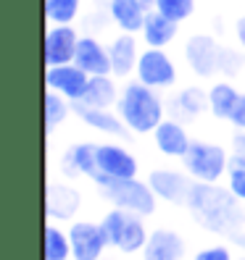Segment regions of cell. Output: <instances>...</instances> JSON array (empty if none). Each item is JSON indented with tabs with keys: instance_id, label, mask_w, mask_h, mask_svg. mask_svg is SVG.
Here are the masks:
<instances>
[{
	"instance_id": "cell-9",
	"label": "cell",
	"mask_w": 245,
	"mask_h": 260,
	"mask_svg": "<svg viewBox=\"0 0 245 260\" xmlns=\"http://www.w3.org/2000/svg\"><path fill=\"white\" fill-rule=\"evenodd\" d=\"M69 242L74 260H100L105 244H111L105 237V229L98 223H74L69 229Z\"/></svg>"
},
{
	"instance_id": "cell-30",
	"label": "cell",
	"mask_w": 245,
	"mask_h": 260,
	"mask_svg": "<svg viewBox=\"0 0 245 260\" xmlns=\"http://www.w3.org/2000/svg\"><path fill=\"white\" fill-rule=\"evenodd\" d=\"M227 121H232V124H235L237 129H242V132H245V95H240V98H237L235 108H232V113H229V118H227Z\"/></svg>"
},
{
	"instance_id": "cell-15",
	"label": "cell",
	"mask_w": 245,
	"mask_h": 260,
	"mask_svg": "<svg viewBox=\"0 0 245 260\" xmlns=\"http://www.w3.org/2000/svg\"><path fill=\"white\" fill-rule=\"evenodd\" d=\"M108 55H111V74L116 76H129L132 71H137V60H140V53H137V42L129 32L119 35L111 48H108Z\"/></svg>"
},
{
	"instance_id": "cell-5",
	"label": "cell",
	"mask_w": 245,
	"mask_h": 260,
	"mask_svg": "<svg viewBox=\"0 0 245 260\" xmlns=\"http://www.w3.org/2000/svg\"><path fill=\"white\" fill-rule=\"evenodd\" d=\"M185 168L198 181H216L227 168V152L219 145L193 142L185 155Z\"/></svg>"
},
{
	"instance_id": "cell-18",
	"label": "cell",
	"mask_w": 245,
	"mask_h": 260,
	"mask_svg": "<svg viewBox=\"0 0 245 260\" xmlns=\"http://www.w3.org/2000/svg\"><path fill=\"white\" fill-rule=\"evenodd\" d=\"M156 145L164 155H172V158H185L187 150H190V140H187V132L182 129L177 121H161L156 126Z\"/></svg>"
},
{
	"instance_id": "cell-8",
	"label": "cell",
	"mask_w": 245,
	"mask_h": 260,
	"mask_svg": "<svg viewBox=\"0 0 245 260\" xmlns=\"http://www.w3.org/2000/svg\"><path fill=\"white\" fill-rule=\"evenodd\" d=\"M222 55L224 48H219V42L208 35H195L185 45V58L198 76H211L222 71Z\"/></svg>"
},
{
	"instance_id": "cell-31",
	"label": "cell",
	"mask_w": 245,
	"mask_h": 260,
	"mask_svg": "<svg viewBox=\"0 0 245 260\" xmlns=\"http://www.w3.org/2000/svg\"><path fill=\"white\" fill-rule=\"evenodd\" d=\"M240 66H242V55L224 50V55H222V71H224V74H235Z\"/></svg>"
},
{
	"instance_id": "cell-7",
	"label": "cell",
	"mask_w": 245,
	"mask_h": 260,
	"mask_svg": "<svg viewBox=\"0 0 245 260\" xmlns=\"http://www.w3.org/2000/svg\"><path fill=\"white\" fill-rule=\"evenodd\" d=\"M45 84H48V89H56L58 95H64L66 100L79 103L87 92L90 74L85 69H79L76 63L48 66V71H45Z\"/></svg>"
},
{
	"instance_id": "cell-21",
	"label": "cell",
	"mask_w": 245,
	"mask_h": 260,
	"mask_svg": "<svg viewBox=\"0 0 245 260\" xmlns=\"http://www.w3.org/2000/svg\"><path fill=\"white\" fill-rule=\"evenodd\" d=\"M85 105H93V108H111L114 103H119V92L111 76H90L87 92L79 100Z\"/></svg>"
},
{
	"instance_id": "cell-12",
	"label": "cell",
	"mask_w": 245,
	"mask_h": 260,
	"mask_svg": "<svg viewBox=\"0 0 245 260\" xmlns=\"http://www.w3.org/2000/svg\"><path fill=\"white\" fill-rule=\"evenodd\" d=\"M74 63L85 69L90 76H108L111 74V55L95 37H79Z\"/></svg>"
},
{
	"instance_id": "cell-28",
	"label": "cell",
	"mask_w": 245,
	"mask_h": 260,
	"mask_svg": "<svg viewBox=\"0 0 245 260\" xmlns=\"http://www.w3.org/2000/svg\"><path fill=\"white\" fill-rule=\"evenodd\" d=\"M156 8L158 13H164L166 19H172V21H185L193 16V11H195V0H156Z\"/></svg>"
},
{
	"instance_id": "cell-14",
	"label": "cell",
	"mask_w": 245,
	"mask_h": 260,
	"mask_svg": "<svg viewBox=\"0 0 245 260\" xmlns=\"http://www.w3.org/2000/svg\"><path fill=\"white\" fill-rule=\"evenodd\" d=\"M143 252H145V260H182V255H185V242H182L179 234L158 229V232H153L148 237Z\"/></svg>"
},
{
	"instance_id": "cell-33",
	"label": "cell",
	"mask_w": 245,
	"mask_h": 260,
	"mask_svg": "<svg viewBox=\"0 0 245 260\" xmlns=\"http://www.w3.org/2000/svg\"><path fill=\"white\" fill-rule=\"evenodd\" d=\"M232 166L245 168V132H240L235 137V158H232Z\"/></svg>"
},
{
	"instance_id": "cell-17",
	"label": "cell",
	"mask_w": 245,
	"mask_h": 260,
	"mask_svg": "<svg viewBox=\"0 0 245 260\" xmlns=\"http://www.w3.org/2000/svg\"><path fill=\"white\" fill-rule=\"evenodd\" d=\"M76 208H79V192L66 187V184H48V194H45V210L50 218L66 221L71 218Z\"/></svg>"
},
{
	"instance_id": "cell-34",
	"label": "cell",
	"mask_w": 245,
	"mask_h": 260,
	"mask_svg": "<svg viewBox=\"0 0 245 260\" xmlns=\"http://www.w3.org/2000/svg\"><path fill=\"white\" fill-rule=\"evenodd\" d=\"M235 32H237V40H240V45L245 48V16H240V19H237V26H235Z\"/></svg>"
},
{
	"instance_id": "cell-3",
	"label": "cell",
	"mask_w": 245,
	"mask_h": 260,
	"mask_svg": "<svg viewBox=\"0 0 245 260\" xmlns=\"http://www.w3.org/2000/svg\"><path fill=\"white\" fill-rule=\"evenodd\" d=\"M95 181L116 208L132 210L137 216H150L156 210V192L150 189V184H143L137 179H108V176H98Z\"/></svg>"
},
{
	"instance_id": "cell-25",
	"label": "cell",
	"mask_w": 245,
	"mask_h": 260,
	"mask_svg": "<svg viewBox=\"0 0 245 260\" xmlns=\"http://www.w3.org/2000/svg\"><path fill=\"white\" fill-rule=\"evenodd\" d=\"M82 0H45V16L50 24H71Z\"/></svg>"
},
{
	"instance_id": "cell-19",
	"label": "cell",
	"mask_w": 245,
	"mask_h": 260,
	"mask_svg": "<svg viewBox=\"0 0 245 260\" xmlns=\"http://www.w3.org/2000/svg\"><path fill=\"white\" fill-rule=\"evenodd\" d=\"M179 24L166 19L164 13H158L156 8L148 11L145 24H143V40L148 42V48H166L174 37H177Z\"/></svg>"
},
{
	"instance_id": "cell-4",
	"label": "cell",
	"mask_w": 245,
	"mask_h": 260,
	"mask_svg": "<svg viewBox=\"0 0 245 260\" xmlns=\"http://www.w3.org/2000/svg\"><path fill=\"white\" fill-rule=\"evenodd\" d=\"M105 229V237H108V242L114 244V247H119L121 252H137V250H143L145 247V226L140 221V216L132 210H124V208H116L111 210L108 216L103 218L100 223Z\"/></svg>"
},
{
	"instance_id": "cell-26",
	"label": "cell",
	"mask_w": 245,
	"mask_h": 260,
	"mask_svg": "<svg viewBox=\"0 0 245 260\" xmlns=\"http://www.w3.org/2000/svg\"><path fill=\"white\" fill-rule=\"evenodd\" d=\"M66 116H69L66 98L58 95L56 89H48V92H45V126L56 129L61 121H66Z\"/></svg>"
},
{
	"instance_id": "cell-1",
	"label": "cell",
	"mask_w": 245,
	"mask_h": 260,
	"mask_svg": "<svg viewBox=\"0 0 245 260\" xmlns=\"http://www.w3.org/2000/svg\"><path fill=\"white\" fill-rule=\"evenodd\" d=\"M235 197L237 194L232 189H222L213 181H198L187 194V208L203 223V229H208L213 234L232 237L245 223V213Z\"/></svg>"
},
{
	"instance_id": "cell-6",
	"label": "cell",
	"mask_w": 245,
	"mask_h": 260,
	"mask_svg": "<svg viewBox=\"0 0 245 260\" xmlns=\"http://www.w3.org/2000/svg\"><path fill=\"white\" fill-rule=\"evenodd\" d=\"M137 79L153 89L172 87L177 82V69L161 48H148L145 53H140V60H137Z\"/></svg>"
},
{
	"instance_id": "cell-29",
	"label": "cell",
	"mask_w": 245,
	"mask_h": 260,
	"mask_svg": "<svg viewBox=\"0 0 245 260\" xmlns=\"http://www.w3.org/2000/svg\"><path fill=\"white\" fill-rule=\"evenodd\" d=\"M229 189H232L240 200H245V168H240V166L229 168Z\"/></svg>"
},
{
	"instance_id": "cell-32",
	"label": "cell",
	"mask_w": 245,
	"mask_h": 260,
	"mask_svg": "<svg viewBox=\"0 0 245 260\" xmlns=\"http://www.w3.org/2000/svg\"><path fill=\"white\" fill-rule=\"evenodd\" d=\"M195 260H232V257H229V250L227 247H208L203 252H198Z\"/></svg>"
},
{
	"instance_id": "cell-13",
	"label": "cell",
	"mask_w": 245,
	"mask_h": 260,
	"mask_svg": "<svg viewBox=\"0 0 245 260\" xmlns=\"http://www.w3.org/2000/svg\"><path fill=\"white\" fill-rule=\"evenodd\" d=\"M148 184L156 192V197L169 200V203H187V194L193 189L190 179L179 171H153Z\"/></svg>"
},
{
	"instance_id": "cell-22",
	"label": "cell",
	"mask_w": 245,
	"mask_h": 260,
	"mask_svg": "<svg viewBox=\"0 0 245 260\" xmlns=\"http://www.w3.org/2000/svg\"><path fill=\"white\" fill-rule=\"evenodd\" d=\"M95 152H98V145H74L66 158H64V168L69 174H87V176H95L98 171V160H95Z\"/></svg>"
},
{
	"instance_id": "cell-2",
	"label": "cell",
	"mask_w": 245,
	"mask_h": 260,
	"mask_svg": "<svg viewBox=\"0 0 245 260\" xmlns=\"http://www.w3.org/2000/svg\"><path fill=\"white\" fill-rule=\"evenodd\" d=\"M119 116L124 118V124L132 132H156V126L164 121V105L158 95L153 92V87L143 84L140 79L124 87V92L119 95Z\"/></svg>"
},
{
	"instance_id": "cell-16",
	"label": "cell",
	"mask_w": 245,
	"mask_h": 260,
	"mask_svg": "<svg viewBox=\"0 0 245 260\" xmlns=\"http://www.w3.org/2000/svg\"><path fill=\"white\" fill-rule=\"evenodd\" d=\"M108 11L121 32H129V35L143 32V24L148 16V8L143 6V0H111Z\"/></svg>"
},
{
	"instance_id": "cell-23",
	"label": "cell",
	"mask_w": 245,
	"mask_h": 260,
	"mask_svg": "<svg viewBox=\"0 0 245 260\" xmlns=\"http://www.w3.org/2000/svg\"><path fill=\"white\" fill-rule=\"evenodd\" d=\"M237 98H240V92H237L232 84L219 82V84H213V87H211V92H208V108H211L213 116L229 118V113H232Z\"/></svg>"
},
{
	"instance_id": "cell-10",
	"label": "cell",
	"mask_w": 245,
	"mask_h": 260,
	"mask_svg": "<svg viewBox=\"0 0 245 260\" xmlns=\"http://www.w3.org/2000/svg\"><path fill=\"white\" fill-rule=\"evenodd\" d=\"M76 45H79V37L69 24H53L45 35V63L48 66L74 63Z\"/></svg>"
},
{
	"instance_id": "cell-20",
	"label": "cell",
	"mask_w": 245,
	"mask_h": 260,
	"mask_svg": "<svg viewBox=\"0 0 245 260\" xmlns=\"http://www.w3.org/2000/svg\"><path fill=\"white\" fill-rule=\"evenodd\" d=\"M76 116H79L87 126H93L105 134H124V118L114 116L108 108H93V105L76 103Z\"/></svg>"
},
{
	"instance_id": "cell-11",
	"label": "cell",
	"mask_w": 245,
	"mask_h": 260,
	"mask_svg": "<svg viewBox=\"0 0 245 260\" xmlns=\"http://www.w3.org/2000/svg\"><path fill=\"white\" fill-rule=\"evenodd\" d=\"M95 160H98V171H95L93 179H98V176L134 179V174H137V160L129 155L127 150H121L116 145H98Z\"/></svg>"
},
{
	"instance_id": "cell-27",
	"label": "cell",
	"mask_w": 245,
	"mask_h": 260,
	"mask_svg": "<svg viewBox=\"0 0 245 260\" xmlns=\"http://www.w3.org/2000/svg\"><path fill=\"white\" fill-rule=\"evenodd\" d=\"M177 111L179 113H185V116H198L206 105H208V95L201 92L198 87H187V89H182V92L177 95Z\"/></svg>"
},
{
	"instance_id": "cell-24",
	"label": "cell",
	"mask_w": 245,
	"mask_h": 260,
	"mask_svg": "<svg viewBox=\"0 0 245 260\" xmlns=\"http://www.w3.org/2000/svg\"><path fill=\"white\" fill-rule=\"evenodd\" d=\"M69 255H71L69 234H64L56 226H48L45 229V260H66Z\"/></svg>"
}]
</instances>
